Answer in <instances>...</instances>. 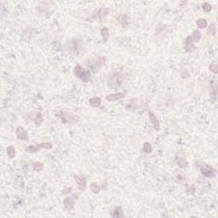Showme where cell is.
Here are the masks:
<instances>
[{
    "label": "cell",
    "instance_id": "cell-1",
    "mask_svg": "<svg viewBox=\"0 0 218 218\" xmlns=\"http://www.w3.org/2000/svg\"><path fill=\"white\" fill-rule=\"evenodd\" d=\"M74 75L84 83H88L90 80L89 73L80 65H77L74 67Z\"/></svg>",
    "mask_w": 218,
    "mask_h": 218
},
{
    "label": "cell",
    "instance_id": "cell-2",
    "mask_svg": "<svg viewBox=\"0 0 218 218\" xmlns=\"http://www.w3.org/2000/svg\"><path fill=\"white\" fill-rule=\"evenodd\" d=\"M52 144L51 142H42V143H39V145L37 146H28L26 148V151L27 152H31V153H33V152H39L40 149H48V150H51L52 149Z\"/></svg>",
    "mask_w": 218,
    "mask_h": 218
},
{
    "label": "cell",
    "instance_id": "cell-3",
    "mask_svg": "<svg viewBox=\"0 0 218 218\" xmlns=\"http://www.w3.org/2000/svg\"><path fill=\"white\" fill-rule=\"evenodd\" d=\"M106 63V57L105 56H99L92 63L88 64V66H90V68L93 71L94 73H96L98 69H100L101 67L105 65Z\"/></svg>",
    "mask_w": 218,
    "mask_h": 218
},
{
    "label": "cell",
    "instance_id": "cell-4",
    "mask_svg": "<svg viewBox=\"0 0 218 218\" xmlns=\"http://www.w3.org/2000/svg\"><path fill=\"white\" fill-rule=\"evenodd\" d=\"M121 85V79H120V76L119 74L118 73H113L110 75V77L108 78V85L113 88V89H115L117 88L118 86Z\"/></svg>",
    "mask_w": 218,
    "mask_h": 218
},
{
    "label": "cell",
    "instance_id": "cell-5",
    "mask_svg": "<svg viewBox=\"0 0 218 218\" xmlns=\"http://www.w3.org/2000/svg\"><path fill=\"white\" fill-rule=\"evenodd\" d=\"M200 171L202 173V175L205 177L208 178H212L215 176V170L213 168L210 166V165H207V164H204L200 167Z\"/></svg>",
    "mask_w": 218,
    "mask_h": 218
},
{
    "label": "cell",
    "instance_id": "cell-6",
    "mask_svg": "<svg viewBox=\"0 0 218 218\" xmlns=\"http://www.w3.org/2000/svg\"><path fill=\"white\" fill-rule=\"evenodd\" d=\"M109 13V9L105 7H102L97 9L96 11L94 13V15L91 16L92 19H99L101 20L102 18H104L105 16H107V14Z\"/></svg>",
    "mask_w": 218,
    "mask_h": 218
},
{
    "label": "cell",
    "instance_id": "cell-7",
    "mask_svg": "<svg viewBox=\"0 0 218 218\" xmlns=\"http://www.w3.org/2000/svg\"><path fill=\"white\" fill-rule=\"evenodd\" d=\"M74 180L78 184V189L80 191H85L86 188V178L84 175H74Z\"/></svg>",
    "mask_w": 218,
    "mask_h": 218
},
{
    "label": "cell",
    "instance_id": "cell-8",
    "mask_svg": "<svg viewBox=\"0 0 218 218\" xmlns=\"http://www.w3.org/2000/svg\"><path fill=\"white\" fill-rule=\"evenodd\" d=\"M148 117H149V119H150V122L151 124L153 126V128L156 131H160V121L158 119V118L156 117L155 114L152 112H148Z\"/></svg>",
    "mask_w": 218,
    "mask_h": 218
},
{
    "label": "cell",
    "instance_id": "cell-9",
    "mask_svg": "<svg viewBox=\"0 0 218 218\" xmlns=\"http://www.w3.org/2000/svg\"><path fill=\"white\" fill-rule=\"evenodd\" d=\"M16 137H17V139L22 140V141L27 140V136H28L27 130H26L22 126H21V125L16 128Z\"/></svg>",
    "mask_w": 218,
    "mask_h": 218
},
{
    "label": "cell",
    "instance_id": "cell-10",
    "mask_svg": "<svg viewBox=\"0 0 218 218\" xmlns=\"http://www.w3.org/2000/svg\"><path fill=\"white\" fill-rule=\"evenodd\" d=\"M194 42L193 41L192 36H188L185 40V50L187 52H194L196 51V47L194 46Z\"/></svg>",
    "mask_w": 218,
    "mask_h": 218
},
{
    "label": "cell",
    "instance_id": "cell-11",
    "mask_svg": "<svg viewBox=\"0 0 218 218\" xmlns=\"http://www.w3.org/2000/svg\"><path fill=\"white\" fill-rule=\"evenodd\" d=\"M125 96V94L123 92H117V93L110 94L106 96V100L107 101H115L118 100H120Z\"/></svg>",
    "mask_w": 218,
    "mask_h": 218
},
{
    "label": "cell",
    "instance_id": "cell-12",
    "mask_svg": "<svg viewBox=\"0 0 218 218\" xmlns=\"http://www.w3.org/2000/svg\"><path fill=\"white\" fill-rule=\"evenodd\" d=\"M118 22L123 27H126L130 23V17L127 15V14H122L117 18Z\"/></svg>",
    "mask_w": 218,
    "mask_h": 218
},
{
    "label": "cell",
    "instance_id": "cell-13",
    "mask_svg": "<svg viewBox=\"0 0 218 218\" xmlns=\"http://www.w3.org/2000/svg\"><path fill=\"white\" fill-rule=\"evenodd\" d=\"M30 118L32 122H34V124H36L37 125H39L42 122H43V116L42 114L39 112H34V113H32L30 114Z\"/></svg>",
    "mask_w": 218,
    "mask_h": 218
},
{
    "label": "cell",
    "instance_id": "cell-14",
    "mask_svg": "<svg viewBox=\"0 0 218 218\" xmlns=\"http://www.w3.org/2000/svg\"><path fill=\"white\" fill-rule=\"evenodd\" d=\"M74 204H75L74 203V199L72 197H69V196L66 197L64 199V201H63V205H64V206H65V208L67 210H73L74 207Z\"/></svg>",
    "mask_w": 218,
    "mask_h": 218
},
{
    "label": "cell",
    "instance_id": "cell-15",
    "mask_svg": "<svg viewBox=\"0 0 218 218\" xmlns=\"http://www.w3.org/2000/svg\"><path fill=\"white\" fill-rule=\"evenodd\" d=\"M112 217L113 218H121L124 217V211H123V208L121 206L116 207L114 208L112 211Z\"/></svg>",
    "mask_w": 218,
    "mask_h": 218
},
{
    "label": "cell",
    "instance_id": "cell-16",
    "mask_svg": "<svg viewBox=\"0 0 218 218\" xmlns=\"http://www.w3.org/2000/svg\"><path fill=\"white\" fill-rule=\"evenodd\" d=\"M175 162L177 163V165L180 168H186L187 166V161L183 158L182 156H180L179 154H176L175 156Z\"/></svg>",
    "mask_w": 218,
    "mask_h": 218
},
{
    "label": "cell",
    "instance_id": "cell-17",
    "mask_svg": "<svg viewBox=\"0 0 218 218\" xmlns=\"http://www.w3.org/2000/svg\"><path fill=\"white\" fill-rule=\"evenodd\" d=\"M89 101H90V104L92 107H99L101 104V99L98 96L90 98Z\"/></svg>",
    "mask_w": 218,
    "mask_h": 218
},
{
    "label": "cell",
    "instance_id": "cell-18",
    "mask_svg": "<svg viewBox=\"0 0 218 218\" xmlns=\"http://www.w3.org/2000/svg\"><path fill=\"white\" fill-rule=\"evenodd\" d=\"M101 37H102V39H103V41H104L105 43H107L109 39L108 28H107V27H102V29L101 30Z\"/></svg>",
    "mask_w": 218,
    "mask_h": 218
},
{
    "label": "cell",
    "instance_id": "cell-19",
    "mask_svg": "<svg viewBox=\"0 0 218 218\" xmlns=\"http://www.w3.org/2000/svg\"><path fill=\"white\" fill-rule=\"evenodd\" d=\"M216 31V25L215 23H211L207 27V34L210 36H214Z\"/></svg>",
    "mask_w": 218,
    "mask_h": 218
},
{
    "label": "cell",
    "instance_id": "cell-20",
    "mask_svg": "<svg viewBox=\"0 0 218 218\" xmlns=\"http://www.w3.org/2000/svg\"><path fill=\"white\" fill-rule=\"evenodd\" d=\"M6 152L10 159H14L16 157V148L13 146H9L8 148H6Z\"/></svg>",
    "mask_w": 218,
    "mask_h": 218
},
{
    "label": "cell",
    "instance_id": "cell-21",
    "mask_svg": "<svg viewBox=\"0 0 218 218\" xmlns=\"http://www.w3.org/2000/svg\"><path fill=\"white\" fill-rule=\"evenodd\" d=\"M90 191L93 193V194H99V192L101 190V187L98 185V183L96 182H92L90 184Z\"/></svg>",
    "mask_w": 218,
    "mask_h": 218
},
{
    "label": "cell",
    "instance_id": "cell-22",
    "mask_svg": "<svg viewBox=\"0 0 218 218\" xmlns=\"http://www.w3.org/2000/svg\"><path fill=\"white\" fill-rule=\"evenodd\" d=\"M201 37H202V33L199 30H195L193 33V35H192V39H193L194 42H199V40L201 39Z\"/></svg>",
    "mask_w": 218,
    "mask_h": 218
},
{
    "label": "cell",
    "instance_id": "cell-23",
    "mask_svg": "<svg viewBox=\"0 0 218 218\" xmlns=\"http://www.w3.org/2000/svg\"><path fill=\"white\" fill-rule=\"evenodd\" d=\"M197 26H198V27L200 28V29H205V28L207 27V26H208L207 21L205 19H203V18L199 19L197 21Z\"/></svg>",
    "mask_w": 218,
    "mask_h": 218
},
{
    "label": "cell",
    "instance_id": "cell-24",
    "mask_svg": "<svg viewBox=\"0 0 218 218\" xmlns=\"http://www.w3.org/2000/svg\"><path fill=\"white\" fill-rule=\"evenodd\" d=\"M43 164L41 162H34L33 163V164H32V168H33V170L35 171H42L43 170Z\"/></svg>",
    "mask_w": 218,
    "mask_h": 218
},
{
    "label": "cell",
    "instance_id": "cell-25",
    "mask_svg": "<svg viewBox=\"0 0 218 218\" xmlns=\"http://www.w3.org/2000/svg\"><path fill=\"white\" fill-rule=\"evenodd\" d=\"M196 191V187H195V185H187L186 186V193L187 194H194Z\"/></svg>",
    "mask_w": 218,
    "mask_h": 218
},
{
    "label": "cell",
    "instance_id": "cell-26",
    "mask_svg": "<svg viewBox=\"0 0 218 218\" xmlns=\"http://www.w3.org/2000/svg\"><path fill=\"white\" fill-rule=\"evenodd\" d=\"M152 146H151V144L149 143V142H145L144 144H143V152H146V153H150V152H152Z\"/></svg>",
    "mask_w": 218,
    "mask_h": 218
},
{
    "label": "cell",
    "instance_id": "cell-27",
    "mask_svg": "<svg viewBox=\"0 0 218 218\" xmlns=\"http://www.w3.org/2000/svg\"><path fill=\"white\" fill-rule=\"evenodd\" d=\"M202 9L205 12H210L212 9V6L208 3H205V4H203Z\"/></svg>",
    "mask_w": 218,
    "mask_h": 218
},
{
    "label": "cell",
    "instance_id": "cell-28",
    "mask_svg": "<svg viewBox=\"0 0 218 218\" xmlns=\"http://www.w3.org/2000/svg\"><path fill=\"white\" fill-rule=\"evenodd\" d=\"M209 69L212 73H214L215 74H216L218 73V66L216 64H210V66H209Z\"/></svg>",
    "mask_w": 218,
    "mask_h": 218
},
{
    "label": "cell",
    "instance_id": "cell-29",
    "mask_svg": "<svg viewBox=\"0 0 218 218\" xmlns=\"http://www.w3.org/2000/svg\"><path fill=\"white\" fill-rule=\"evenodd\" d=\"M176 181H177L178 182H182L183 181H184V177H183L182 175H178L176 176Z\"/></svg>",
    "mask_w": 218,
    "mask_h": 218
},
{
    "label": "cell",
    "instance_id": "cell-30",
    "mask_svg": "<svg viewBox=\"0 0 218 218\" xmlns=\"http://www.w3.org/2000/svg\"><path fill=\"white\" fill-rule=\"evenodd\" d=\"M101 188H102V190H107V183H104V185L101 186Z\"/></svg>",
    "mask_w": 218,
    "mask_h": 218
}]
</instances>
